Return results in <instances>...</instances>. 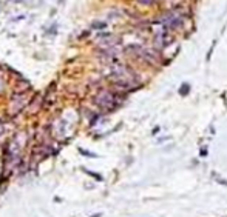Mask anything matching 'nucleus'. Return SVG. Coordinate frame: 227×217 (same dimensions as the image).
I'll list each match as a JSON object with an SVG mask.
<instances>
[{"mask_svg":"<svg viewBox=\"0 0 227 217\" xmlns=\"http://www.w3.org/2000/svg\"><path fill=\"white\" fill-rule=\"evenodd\" d=\"M96 103H97L100 108H113V105H114V97H113L111 92H108V91H102V92L97 95Z\"/></svg>","mask_w":227,"mask_h":217,"instance_id":"nucleus-1","label":"nucleus"},{"mask_svg":"<svg viewBox=\"0 0 227 217\" xmlns=\"http://www.w3.org/2000/svg\"><path fill=\"white\" fill-rule=\"evenodd\" d=\"M187 91H190V86H188V83H184V85L179 88V92H181V95H185V94H187Z\"/></svg>","mask_w":227,"mask_h":217,"instance_id":"nucleus-2","label":"nucleus"}]
</instances>
